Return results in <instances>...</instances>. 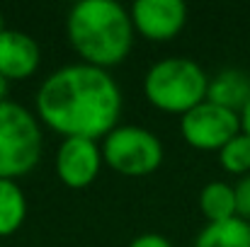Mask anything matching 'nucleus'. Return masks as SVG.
I'll return each mask as SVG.
<instances>
[{"instance_id":"obj_1","label":"nucleus","mask_w":250,"mask_h":247,"mask_svg":"<svg viewBox=\"0 0 250 247\" xmlns=\"http://www.w3.org/2000/svg\"><path fill=\"white\" fill-rule=\"evenodd\" d=\"M42 119L68 138L112 133L122 112V95L104 68L68 66L49 76L37 95Z\"/></svg>"},{"instance_id":"obj_2","label":"nucleus","mask_w":250,"mask_h":247,"mask_svg":"<svg viewBox=\"0 0 250 247\" xmlns=\"http://www.w3.org/2000/svg\"><path fill=\"white\" fill-rule=\"evenodd\" d=\"M68 37L90 66H114L131 49V19L112 0H83L68 15Z\"/></svg>"},{"instance_id":"obj_3","label":"nucleus","mask_w":250,"mask_h":247,"mask_svg":"<svg viewBox=\"0 0 250 247\" xmlns=\"http://www.w3.org/2000/svg\"><path fill=\"white\" fill-rule=\"evenodd\" d=\"M209 80L189 58H167L146 76V97L166 112H189L204 102Z\"/></svg>"},{"instance_id":"obj_4","label":"nucleus","mask_w":250,"mask_h":247,"mask_svg":"<svg viewBox=\"0 0 250 247\" xmlns=\"http://www.w3.org/2000/svg\"><path fill=\"white\" fill-rule=\"evenodd\" d=\"M42 155V133L34 116L20 104H0V179L27 174Z\"/></svg>"},{"instance_id":"obj_5","label":"nucleus","mask_w":250,"mask_h":247,"mask_svg":"<svg viewBox=\"0 0 250 247\" xmlns=\"http://www.w3.org/2000/svg\"><path fill=\"white\" fill-rule=\"evenodd\" d=\"M102 155L122 174L136 177V174H148L161 165L163 148L151 131L136 129V126H124V129H114L107 136Z\"/></svg>"},{"instance_id":"obj_6","label":"nucleus","mask_w":250,"mask_h":247,"mask_svg":"<svg viewBox=\"0 0 250 247\" xmlns=\"http://www.w3.org/2000/svg\"><path fill=\"white\" fill-rule=\"evenodd\" d=\"M241 133V116L231 109L211 104L209 99L197 104L182 116V136L189 146L202 151L224 148Z\"/></svg>"},{"instance_id":"obj_7","label":"nucleus","mask_w":250,"mask_h":247,"mask_svg":"<svg viewBox=\"0 0 250 247\" xmlns=\"http://www.w3.org/2000/svg\"><path fill=\"white\" fill-rule=\"evenodd\" d=\"M131 12V19L139 27V32L156 41L175 37L187 17V7L180 0H139Z\"/></svg>"},{"instance_id":"obj_8","label":"nucleus","mask_w":250,"mask_h":247,"mask_svg":"<svg viewBox=\"0 0 250 247\" xmlns=\"http://www.w3.org/2000/svg\"><path fill=\"white\" fill-rule=\"evenodd\" d=\"M59 177L68 187H85L97 177L100 170V151L90 138H66L59 148Z\"/></svg>"},{"instance_id":"obj_9","label":"nucleus","mask_w":250,"mask_h":247,"mask_svg":"<svg viewBox=\"0 0 250 247\" xmlns=\"http://www.w3.org/2000/svg\"><path fill=\"white\" fill-rule=\"evenodd\" d=\"M39 66V46L22 32L5 29L0 34V76L7 80L29 78Z\"/></svg>"},{"instance_id":"obj_10","label":"nucleus","mask_w":250,"mask_h":247,"mask_svg":"<svg viewBox=\"0 0 250 247\" xmlns=\"http://www.w3.org/2000/svg\"><path fill=\"white\" fill-rule=\"evenodd\" d=\"M207 97L211 104H219L231 112H243L250 102V76L243 71H224L209 82Z\"/></svg>"},{"instance_id":"obj_11","label":"nucleus","mask_w":250,"mask_h":247,"mask_svg":"<svg viewBox=\"0 0 250 247\" xmlns=\"http://www.w3.org/2000/svg\"><path fill=\"white\" fill-rule=\"evenodd\" d=\"M194 247H250V226L243 218H229L221 223H209Z\"/></svg>"},{"instance_id":"obj_12","label":"nucleus","mask_w":250,"mask_h":247,"mask_svg":"<svg viewBox=\"0 0 250 247\" xmlns=\"http://www.w3.org/2000/svg\"><path fill=\"white\" fill-rule=\"evenodd\" d=\"M199 206L211 223L236 218V189L224 182H211L202 189Z\"/></svg>"},{"instance_id":"obj_13","label":"nucleus","mask_w":250,"mask_h":247,"mask_svg":"<svg viewBox=\"0 0 250 247\" xmlns=\"http://www.w3.org/2000/svg\"><path fill=\"white\" fill-rule=\"evenodd\" d=\"M24 221V196L12 179H0V235L15 233Z\"/></svg>"},{"instance_id":"obj_14","label":"nucleus","mask_w":250,"mask_h":247,"mask_svg":"<svg viewBox=\"0 0 250 247\" xmlns=\"http://www.w3.org/2000/svg\"><path fill=\"white\" fill-rule=\"evenodd\" d=\"M219 160H221V165H224L229 172H233V174L250 172V136L238 133L236 138H231V141L221 148Z\"/></svg>"},{"instance_id":"obj_15","label":"nucleus","mask_w":250,"mask_h":247,"mask_svg":"<svg viewBox=\"0 0 250 247\" xmlns=\"http://www.w3.org/2000/svg\"><path fill=\"white\" fill-rule=\"evenodd\" d=\"M236 213L238 218L250 221V174L243 177L236 187Z\"/></svg>"},{"instance_id":"obj_16","label":"nucleus","mask_w":250,"mask_h":247,"mask_svg":"<svg viewBox=\"0 0 250 247\" xmlns=\"http://www.w3.org/2000/svg\"><path fill=\"white\" fill-rule=\"evenodd\" d=\"M131 247H170V243H167L166 238H161V235H141V238H136L134 243H131Z\"/></svg>"},{"instance_id":"obj_17","label":"nucleus","mask_w":250,"mask_h":247,"mask_svg":"<svg viewBox=\"0 0 250 247\" xmlns=\"http://www.w3.org/2000/svg\"><path fill=\"white\" fill-rule=\"evenodd\" d=\"M241 129H243L246 136H250V102H248V107L241 112Z\"/></svg>"},{"instance_id":"obj_18","label":"nucleus","mask_w":250,"mask_h":247,"mask_svg":"<svg viewBox=\"0 0 250 247\" xmlns=\"http://www.w3.org/2000/svg\"><path fill=\"white\" fill-rule=\"evenodd\" d=\"M5 95H7V80L0 76V104L5 102Z\"/></svg>"},{"instance_id":"obj_19","label":"nucleus","mask_w":250,"mask_h":247,"mask_svg":"<svg viewBox=\"0 0 250 247\" xmlns=\"http://www.w3.org/2000/svg\"><path fill=\"white\" fill-rule=\"evenodd\" d=\"M5 32V27H2V15H0V34Z\"/></svg>"}]
</instances>
